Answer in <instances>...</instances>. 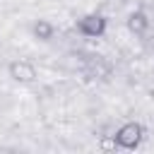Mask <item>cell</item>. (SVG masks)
<instances>
[{"label": "cell", "mask_w": 154, "mask_h": 154, "mask_svg": "<svg viewBox=\"0 0 154 154\" xmlns=\"http://www.w3.org/2000/svg\"><path fill=\"white\" fill-rule=\"evenodd\" d=\"M142 137H144V128H142L140 123H135V120H132V123H125V125H120V128L116 130L113 142H116V147L135 149V147H140Z\"/></svg>", "instance_id": "cell-1"}, {"label": "cell", "mask_w": 154, "mask_h": 154, "mask_svg": "<svg viewBox=\"0 0 154 154\" xmlns=\"http://www.w3.org/2000/svg\"><path fill=\"white\" fill-rule=\"evenodd\" d=\"M7 72H10V77L14 79V82H19V84H31L38 75H36V65L34 63H29V60H12L10 65H7Z\"/></svg>", "instance_id": "cell-3"}, {"label": "cell", "mask_w": 154, "mask_h": 154, "mask_svg": "<svg viewBox=\"0 0 154 154\" xmlns=\"http://www.w3.org/2000/svg\"><path fill=\"white\" fill-rule=\"evenodd\" d=\"M31 36L38 38V41H51L55 36V26L48 22V19H36L31 24Z\"/></svg>", "instance_id": "cell-4"}, {"label": "cell", "mask_w": 154, "mask_h": 154, "mask_svg": "<svg viewBox=\"0 0 154 154\" xmlns=\"http://www.w3.org/2000/svg\"><path fill=\"white\" fill-rule=\"evenodd\" d=\"M147 26H149V19H147V14H144L142 10L130 12V17H128V29H130L132 34H144Z\"/></svg>", "instance_id": "cell-5"}, {"label": "cell", "mask_w": 154, "mask_h": 154, "mask_svg": "<svg viewBox=\"0 0 154 154\" xmlns=\"http://www.w3.org/2000/svg\"><path fill=\"white\" fill-rule=\"evenodd\" d=\"M106 17L103 14H96V12H89L84 14L82 19H77V31L82 36H89V38H99L106 34Z\"/></svg>", "instance_id": "cell-2"}]
</instances>
